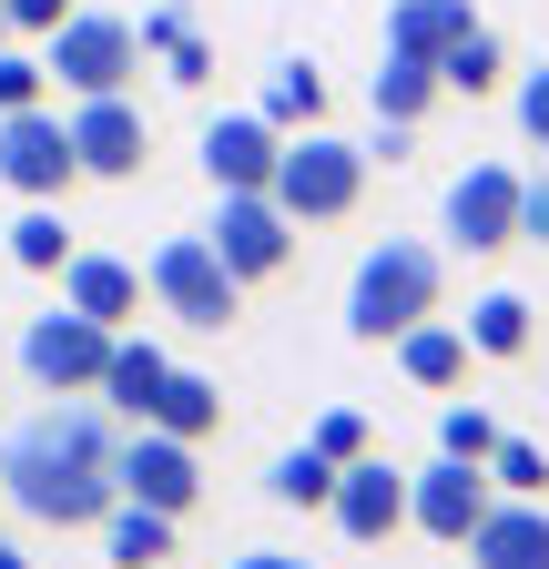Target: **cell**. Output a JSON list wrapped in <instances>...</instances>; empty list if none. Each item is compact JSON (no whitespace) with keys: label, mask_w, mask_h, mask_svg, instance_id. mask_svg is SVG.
<instances>
[{"label":"cell","mask_w":549,"mask_h":569,"mask_svg":"<svg viewBox=\"0 0 549 569\" xmlns=\"http://www.w3.org/2000/svg\"><path fill=\"white\" fill-rule=\"evenodd\" d=\"M0 498L41 529H102V509L122 498V438L82 397H61L0 448Z\"/></svg>","instance_id":"obj_1"},{"label":"cell","mask_w":549,"mask_h":569,"mask_svg":"<svg viewBox=\"0 0 549 569\" xmlns=\"http://www.w3.org/2000/svg\"><path fill=\"white\" fill-rule=\"evenodd\" d=\"M448 306V254L438 244H418V234H387L367 264H357V284H347V336L357 346H397L418 316H438Z\"/></svg>","instance_id":"obj_2"},{"label":"cell","mask_w":549,"mask_h":569,"mask_svg":"<svg viewBox=\"0 0 549 569\" xmlns=\"http://www.w3.org/2000/svg\"><path fill=\"white\" fill-rule=\"evenodd\" d=\"M367 173H377V153L367 142H336L326 122H306V132H286V153H274V203L296 213V224H347V213L367 203Z\"/></svg>","instance_id":"obj_3"},{"label":"cell","mask_w":549,"mask_h":569,"mask_svg":"<svg viewBox=\"0 0 549 569\" xmlns=\"http://www.w3.org/2000/svg\"><path fill=\"white\" fill-rule=\"evenodd\" d=\"M143 284H153V306H163L173 326H193V336H224V326L244 316V284H234V264H224L214 244H203V234H173V244H153Z\"/></svg>","instance_id":"obj_4"},{"label":"cell","mask_w":549,"mask_h":569,"mask_svg":"<svg viewBox=\"0 0 549 569\" xmlns=\"http://www.w3.org/2000/svg\"><path fill=\"white\" fill-rule=\"evenodd\" d=\"M41 61H51V82L61 92H132V71H143V31L112 21V11H72L61 31H41Z\"/></svg>","instance_id":"obj_5"},{"label":"cell","mask_w":549,"mask_h":569,"mask_svg":"<svg viewBox=\"0 0 549 569\" xmlns=\"http://www.w3.org/2000/svg\"><path fill=\"white\" fill-rule=\"evenodd\" d=\"M0 183H11L21 203H61V193L82 183L72 122H61L51 102H31V112H0Z\"/></svg>","instance_id":"obj_6"},{"label":"cell","mask_w":549,"mask_h":569,"mask_svg":"<svg viewBox=\"0 0 549 569\" xmlns=\"http://www.w3.org/2000/svg\"><path fill=\"white\" fill-rule=\"evenodd\" d=\"M203 244H214L234 264V284H274L296 264V213L274 193H214V224H203Z\"/></svg>","instance_id":"obj_7"},{"label":"cell","mask_w":549,"mask_h":569,"mask_svg":"<svg viewBox=\"0 0 549 569\" xmlns=\"http://www.w3.org/2000/svg\"><path fill=\"white\" fill-rule=\"evenodd\" d=\"M102 356H112V326H92L82 306L21 326V377H31L41 397H92V387H102Z\"/></svg>","instance_id":"obj_8"},{"label":"cell","mask_w":549,"mask_h":569,"mask_svg":"<svg viewBox=\"0 0 549 569\" xmlns=\"http://www.w3.org/2000/svg\"><path fill=\"white\" fill-rule=\"evenodd\" d=\"M448 244L468 264H499L519 244V163H468L448 183Z\"/></svg>","instance_id":"obj_9"},{"label":"cell","mask_w":549,"mask_h":569,"mask_svg":"<svg viewBox=\"0 0 549 569\" xmlns=\"http://www.w3.org/2000/svg\"><path fill=\"white\" fill-rule=\"evenodd\" d=\"M489 498H499V478L478 458H438V468L407 478V529L438 539V549H468V529L489 519Z\"/></svg>","instance_id":"obj_10"},{"label":"cell","mask_w":549,"mask_h":569,"mask_svg":"<svg viewBox=\"0 0 549 569\" xmlns=\"http://www.w3.org/2000/svg\"><path fill=\"white\" fill-rule=\"evenodd\" d=\"M326 519L347 529L357 549H387V539L407 529V468H387L377 448H367V458H347V468H336V498H326Z\"/></svg>","instance_id":"obj_11"},{"label":"cell","mask_w":549,"mask_h":569,"mask_svg":"<svg viewBox=\"0 0 549 569\" xmlns=\"http://www.w3.org/2000/svg\"><path fill=\"white\" fill-rule=\"evenodd\" d=\"M72 153H82V173L132 183V173H143V153H153V122L132 112V92H82V112H72Z\"/></svg>","instance_id":"obj_12"},{"label":"cell","mask_w":549,"mask_h":569,"mask_svg":"<svg viewBox=\"0 0 549 569\" xmlns=\"http://www.w3.org/2000/svg\"><path fill=\"white\" fill-rule=\"evenodd\" d=\"M122 498H143V509H193L203 498V458H193V438H163V427H132L122 438Z\"/></svg>","instance_id":"obj_13"},{"label":"cell","mask_w":549,"mask_h":569,"mask_svg":"<svg viewBox=\"0 0 549 569\" xmlns=\"http://www.w3.org/2000/svg\"><path fill=\"white\" fill-rule=\"evenodd\" d=\"M274 153H286V132H274L264 112H214L203 122V183L214 193H264Z\"/></svg>","instance_id":"obj_14"},{"label":"cell","mask_w":549,"mask_h":569,"mask_svg":"<svg viewBox=\"0 0 549 569\" xmlns=\"http://www.w3.org/2000/svg\"><path fill=\"white\" fill-rule=\"evenodd\" d=\"M468 569H549V498H489L468 529Z\"/></svg>","instance_id":"obj_15"},{"label":"cell","mask_w":549,"mask_h":569,"mask_svg":"<svg viewBox=\"0 0 549 569\" xmlns=\"http://www.w3.org/2000/svg\"><path fill=\"white\" fill-rule=\"evenodd\" d=\"M61 306H82L92 326H132V316H143V264H122V254H61Z\"/></svg>","instance_id":"obj_16"},{"label":"cell","mask_w":549,"mask_h":569,"mask_svg":"<svg viewBox=\"0 0 549 569\" xmlns=\"http://www.w3.org/2000/svg\"><path fill=\"white\" fill-rule=\"evenodd\" d=\"M397 377H407V387H428V397H458V387L478 377L468 326H438V316H418V326L397 336Z\"/></svg>","instance_id":"obj_17"},{"label":"cell","mask_w":549,"mask_h":569,"mask_svg":"<svg viewBox=\"0 0 549 569\" xmlns=\"http://www.w3.org/2000/svg\"><path fill=\"white\" fill-rule=\"evenodd\" d=\"M163 377H173V356H163L153 336H112L102 387H92V397H102V407H122L132 427H143V417H153V397H163Z\"/></svg>","instance_id":"obj_18"},{"label":"cell","mask_w":549,"mask_h":569,"mask_svg":"<svg viewBox=\"0 0 549 569\" xmlns=\"http://www.w3.org/2000/svg\"><path fill=\"white\" fill-rule=\"evenodd\" d=\"M529 346H539V306L509 296V284H489V296L468 306V356H478V367H519Z\"/></svg>","instance_id":"obj_19"},{"label":"cell","mask_w":549,"mask_h":569,"mask_svg":"<svg viewBox=\"0 0 549 569\" xmlns=\"http://www.w3.org/2000/svg\"><path fill=\"white\" fill-rule=\"evenodd\" d=\"M438 82H448V102H499V92H509V41H499L489 21H468V31L438 51Z\"/></svg>","instance_id":"obj_20"},{"label":"cell","mask_w":549,"mask_h":569,"mask_svg":"<svg viewBox=\"0 0 549 569\" xmlns=\"http://www.w3.org/2000/svg\"><path fill=\"white\" fill-rule=\"evenodd\" d=\"M173 509H143V498H112L102 509V549H112V569H163L173 559Z\"/></svg>","instance_id":"obj_21"},{"label":"cell","mask_w":549,"mask_h":569,"mask_svg":"<svg viewBox=\"0 0 549 569\" xmlns=\"http://www.w3.org/2000/svg\"><path fill=\"white\" fill-rule=\"evenodd\" d=\"M367 102H377V122H428V112L448 102V82H438V61L387 51V61H377V82H367Z\"/></svg>","instance_id":"obj_22"},{"label":"cell","mask_w":549,"mask_h":569,"mask_svg":"<svg viewBox=\"0 0 549 569\" xmlns=\"http://www.w3.org/2000/svg\"><path fill=\"white\" fill-rule=\"evenodd\" d=\"M143 427H163V438H193V448H203V438L224 427V387H214V377H193V367H173Z\"/></svg>","instance_id":"obj_23"},{"label":"cell","mask_w":549,"mask_h":569,"mask_svg":"<svg viewBox=\"0 0 549 569\" xmlns=\"http://www.w3.org/2000/svg\"><path fill=\"white\" fill-rule=\"evenodd\" d=\"M132 31H143V51L163 61V82H183V92H203V82H214V41H203L183 11H143Z\"/></svg>","instance_id":"obj_24"},{"label":"cell","mask_w":549,"mask_h":569,"mask_svg":"<svg viewBox=\"0 0 549 569\" xmlns=\"http://www.w3.org/2000/svg\"><path fill=\"white\" fill-rule=\"evenodd\" d=\"M468 21H478L468 0H387V51H418V61H438V51H448Z\"/></svg>","instance_id":"obj_25"},{"label":"cell","mask_w":549,"mask_h":569,"mask_svg":"<svg viewBox=\"0 0 549 569\" xmlns=\"http://www.w3.org/2000/svg\"><path fill=\"white\" fill-rule=\"evenodd\" d=\"M264 122H274V132L326 122V71H316V61H274V82H264Z\"/></svg>","instance_id":"obj_26"},{"label":"cell","mask_w":549,"mask_h":569,"mask_svg":"<svg viewBox=\"0 0 549 569\" xmlns=\"http://www.w3.org/2000/svg\"><path fill=\"white\" fill-rule=\"evenodd\" d=\"M264 488H274V509H326L336 498V458H316V448H286L264 468Z\"/></svg>","instance_id":"obj_27"},{"label":"cell","mask_w":549,"mask_h":569,"mask_svg":"<svg viewBox=\"0 0 549 569\" xmlns=\"http://www.w3.org/2000/svg\"><path fill=\"white\" fill-rule=\"evenodd\" d=\"M61 254H72V224H61L51 203H31L21 224H11V264L21 274H61Z\"/></svg>","instance_id":"obj_28"},{"label":"cell","mask_w":549,"mask_h":569,"mask_svg":"<svg viewBox=\"0 0 549 569\" xmlns=\"http://www.w3.org/2000/svg\"><path fill=\"white\" fill-rule=\"evenodd\" d=\"M489 478H499V498H549V448H529V438H509V427H499Z\"/></svg>","instance_id":"obj_29"},{"label":"cell","mask_w":549,"mask_h":569,"mask_svg":"<svg viewBox=\"0 0 549 569\" xmlns=\"http://www.w3.org/2000/svg\"><path fill=\"white\" fill-rule=\"evenodd\" d=\"M489 448H499V417L478 407V397L438 417V458H478V468H489Z\"/></svg>","instance_id":"obj_30"},{"label":"cell","mask_w":549,"mask_h":569,"mask_svg":"<svg viewBox=\"0 0 549 569\" xmlns=\"http://www.w3.org/2000/svg\"><path fill=\"white\" fill-rule=\"evenodd\" d=\"M306 448H316V458H336V468H347V458H367V448H377V427H367L357 407H326V417L306 427Z\"/></svg>","instance_id":"obj_31"},{"label":"cell","mask_w":549,"mask_h":569,"mask_svg":"<svg viewBox=\"0 0 549 569\" xmlns=\"http://www.w3.org/2000/svg\"><path fill=\"white\" fill-rule=\"evenodd\" d=\"M31 102H51V61L0 41V112H31Z\"/></svg>","instance_id":"obj_32"},{"label":"cell","mask_w":549,"mask_h":569,"mask_svg":"<svg viewBox=\"0 0 549 569\" xmlns=\"http://www.w3.org/2000/svg\"><path fill=\"white\" fill-rule=\"evenodd\" d=\"M509 112H519V132L549 153V71H509Z\"/></svg>","instance_id":"obj_33"},{"label":"cell","mask_w":549,"mask_h":569,"mask_svg":"<svg viewBox=\"0 0 549 569\" xmlns=\"http://www.w3.org/2000/svg\"><path fill=\"white\" fill-rule=\"evenodd\" d=\"M519 244H549V173H519Z\"/></svg>","instance_id":"obj_34"},{"label":"cell","mask_w":549,"mask_h":569,"mask_svg":"<svg viewBox=\"0 0 549 569\" xmlns=\"http://www.w3.org/2000/svg\"><path fill=\"white\" fill-rule=\"evenodd\" d=\"M0 21H11V31H61V21H72V0H0Z\"/></svg>","instance_id":"obj_35"},{"label":"cell","mask_w":549,"mask_h":569,"mask_svg":"<svg viewBox=\"0 0 549 569\" xmlns=\"http://www.w3.org/2000/svg\"><path fill=\"white\" fill-rule=\"evenodd\" d=\"M234 569H316V559H286V549H244Z\"/></svg>","instance_id":"obj_36"},{"label":"cell","mask_w":549,"mask_h":569,"mask_svg":"<svg viewBox=\"0 0 549 569\" xmlns=\"http://www.w3.org/2000/svg\"><path fill=\"white\" fill-rule=\"evenodd\" d=\"M0 569H31V559H21V549H11V539H0Z\"/></svg>","instance_id":"obj_37"},{"label":"cell","mask_w":549,"mask_h":569,"mask_svg":"<svg viewBox=\"0 0 549 569\" xmlns=\"http://www.w3.org/2000/svg\"><path fill=\"white\" fill-rule=\"evenodd\" d=\"M0 41H11V21H0Z\"/></svg>","instance_id":"obj_38"}]
</instances>
